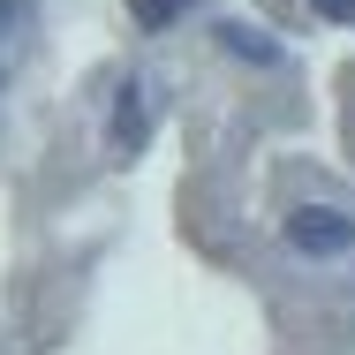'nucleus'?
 <instances>
[{
  "instance_id": "f03ea898",
  "label": "nucleus",
  "mask_w": 355,
  "mask_h": 355,
  "mask_svg": "<svg viewBox=\"0 0 355 355\" xmlns=\"http://www.w3.org/2000/svg\"><path fill=\"white\" fill-rule=\"evenodd\" d=\"M114 144L144 151V83H121V106H114Z\"/></svg>"
},
{
  "instance_id": "7ed1b4c3",
  "label": "nucleus",
  "mask_w": 355,
  "mask_h": 355,
  "mask_svg": "<svg viewBox=\"0 0 355 355\" xmlns=\"http://www.w3.org/2000/svg\"><path fill=\"white\" fill-rule=\"evenodd\" d=\"M182 8H189V0H129V15H137L144 31H159V23H174Z\"/></svg>"
},
{
  "instance_id": "f257e3e1",
  "label": "nucleus",
  "mask_w": 355,
  "mask_h": 355,
  "mask_svg": "<svg viewBox=\"0 0 355 355\" xmlns=\"http://www.w3.org/2000/svg\"><path fill=\"white\" fill-rule=\"evenodd\" d=\"M287 242H295L302 257H340V250H355V219H348V212H325V205H310V212L287 219Z\"/></svg>"
},
{
  "instance_id": "20e7f679",
  "label": "nucleus",
  "mask_w": 355,
  "mask_h": 355,
  "mask_svg": "<svg viewBox=\"0 0 355 355\" xmlns=\"http://www.w3.org/2000/svg\"><path fill=\"white\" fill-rule=\"evenodd\" d=\"M310 8H318L325 23H355V0H310Z\"/></svg>"
}]
</instances>
